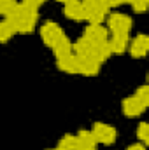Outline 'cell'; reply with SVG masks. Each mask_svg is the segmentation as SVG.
<instances>
[{"instance_id":"52a82bcc","label":"cell","mask_w":149,"mask_h":150,"mask_svg":"<svg viewBox=\"0 0 149 150\" xmlns=\"http://www.w3.org/2000/svg\"><path fill=\"white\" fill-rule=\"evenodd\" d=\"M84 38H88L93 45L95 44H102V42H105L107 37H109V32H107V28H104L102 25H88L86 26V30H84Z\"/></svg>"},{"instance_id":"ac0fdd59","label":"cell","mask_w":149,"mask_h":150,"mask_svg":"<svg viewBox=\"0 0 149 150\" xmlns=\"http://www.w3.org/2000/svg\"><path fill=\"white\" fill-rule=\"evenodd\" d=\"M137 138H139L144 145L149 142V126L146 122H140V124H139V127H137Z\"/></svg>"},{"instance_id":"e0dca14e","label":"cell","mask_w":149,"mask_h":150,"mask_svg":"<svg viewBox=\"0 0 149 150\" xmlns=\"http://www.w3.org/2000/svg\"><path fill=\"white\" fill-rule=\"evenodd\" d=\"M12 35H14L12 26H11L7 21H0V44L9 42V40L12 38Z\"/></svg>"},{"instance_id":"cb8c5ba5","label":"cell","mask_w":149,"mask_h":150,"mask_svg":"<svg viewBox=\"0 0 149 150\" xmlns=\"http://www.w3.org/2000/svg\"><path fill=\"white\" fill-rule=\"evenodd\" d=\"M84 5H93V4H100L102 0H81Z\"/></svg>"},{"instance_id":"4316f807","label":"cell","mask_w":149,"mask_h":150,"mask_svg":"<svg viewBox=\"0 0 149 150\" xmlns=\"http://www.w3.org/2000/svg\"><path fill=\"white\" fill-rule=\"evenodd\" d=\"M56 150H58V149H56Z\"/></svg>"},{"instance_id":"6da1fadb","label":"cell","mask_w":149,"mask_h":150,"mask_svg":"<svg viewBox=\"0 0 149 150\" xmlns=\"http://www.w3.org/2000/svg\"><path fill=\"white\" fill-rule=\"evenodd\" d=\"M91 134L95 136L97 143L102 145H112L116 142V129L105 122H95L91 127Z\"/></svg>"},{"instance_id":"5bb4252c","label":"cell","mask_w":149,"mask_h":150,"mask_svg":"<svg viewBox=\"0 0 149 150\" xmlns=\"http://www.w3.org/2000/svg\"><path fill=\"white\" fill-rule=\"evenodd\" d=\"M90 56L95 59V61H98L100 65L104 63V61H107L109 58H111V49H109V44H107V40L105 42H102V44H95L93 47H91V52H90Z\"/></svg>"},{"instance_id":"277c9868","label":"cell","mask_w":149,"mask_h":150,"mask_svg":"<svg viewBox=\"0 0 149 150\" xmlns=\"http://www.w3.org/2000/svg\"><path fill=\"white\" fill-rule=\"evenodd\" d=\"M121 108H123V113L126 115V117H130V119H133V117H139L140 113L146 110V105L133 94V96H128V98H125L123 100V103H121Z\"/></svg>"},{"instance_id":"603a6c76","label":"cell","mask_w":149,"mask_h":150,"mask_svg":"<svg viewBox=\"0 0 149 150\" xmlns=\"http://www.w3.org/2000/svg\"><path fill=\"white\" fill-rule=\"evenodd\" d=\"M126 150H146V147H144V145H140V143H135V145L128 147Z\"/></svg>"},{"instance_id":"ba28073f","label":"cell","mask_w":149,"mask_h":150,"mask_svg":"<svg viewBox=\"0 0 149 150\" xmlns=\"http://www.w3.org/2000/svg\"><path fill=\"white\" fill-rule=\"evenodd\" d=\"M56 65H58L60 72L74 75V74H77V70H79V58L75 56L74 52H70V54H65V56L56 58Z\"/></svg>"},{"instance_id":"ffe728a7","label":"cell","mask_w":149,"mask_h":150,"mask_svg":"<svg viewBox=\"0 0 149 150\" xmlns=\"http://www.w3.org/2000/svg\"><path fill=\"white\" fill-rule=\"evenodd\" d=\"M128 4L132 5V9H133L135 12H144V11L148 9L149 0H130Z\"/></svg>"},{"instance_id":"8fae6325","label":"cell","mask_w":149,"mask_h":150,"mask_svg":"<svg viewBox=\"0 0 149 150\" xmlns=\"http://www.w3.org/2000/svg\"><path fill=\"white\" fill-rule=\"evenodd\" d=\"M111 54H123L128 49V33H112L107 40Z\"/></svg>"},{"instance_id":"30bf717a","label":"cell","mask_w":149,"mask_h":150,"mask_svg":"<svg viewBox=\"0 0 149 150\" xmlns=\"http://www.w3.org/2000/svg\"><path fill=\"white\" fill-rule=\"evenodd\" d=\"M98 72H100V63L95 61L91 56L79 58V70H77V74L84 75V77H95Z\"/></svg>"},{"instance_id":"9a60e30c","label":"cell","mask_w":149,"mask_h":150,"mask_svg":"<svg viewBox=\"0 0 149 150\" xmlns=\"http://www.w3.org/2000/svg\"><path fill=\"white\" fill-rule=\"evenodd\" d=\"M91 47H93V44L88 38L81 37L75 44H72V52H74L75 56H79V58H84V56H90Z\"/></svg>"},{"instance_id":"4fadbf2b","label":"cell","mask_w":149,"mask_h":150,"mask_svg":"<svg viewBox=\"0 0 149 150\" xmlns=\"http://www.w3.org/2000/svg\"><path fill=\"white\" fill-rule=\"evenodd\" d=\"M75 140H77V150H93L95 145H97L95 136H93L91 131H88V129H81V131L77 133Z\"/></svg>"},{"instance_id":"7c38bea8","label":"cell","mask_w":149,"mask_h":150,"mask_svg":"<svg viewBox=\"0 0 149 150\" xmlns=\"http://www.w3.org/2000/svg\"><path fill=\"white\" fill-rule=\"evenodd\" d=\"M51 51H53V54L56 56V58H60V56H65V54H70L72 52V42H70V38L67 37V35H62V37H58L51 45Z\"/></svg>"},{"instance_id":"d6986e66","label":"cell","mask_w":149,"mask_h":150,"mask_svg":"<svg viewBox=\"0 0 149 150\" xmlns=\"http://www.w3.org/2000/svg\"><path fill=\"white\" fill-rule=\"evenodd\" d=\"M135 96L148 107L149 105V86H140L139 89H137V93H135Z\"/></svg>"},{"instance_id":"484cf974","label":"cell","mask_w":149,"mask_h":150,"mask_svg":"<svg viewBox=\"0 0 149 150\" xmlns=\"http://www.w3.org/2000/svg\"><path fill=\"white\" fill-rule=\"evenodd\" d=\"M93 150H97V149H93Z\"/></svg>"},{"instance_id":"2e32d148","label":"cell","mask_w":149,"mask_h":150,"mask_svg":"<svg viewBox=\"0 0 149 150\" xmlns=\"http://www.w3.org/2000/svg\"><path fill=\"white\" fill-rule=\"evenodd\" d=\"M58 150H77V140L74 134H65L58 142Z\"/></svg>"},{"instance_id":"5b68a950","label":"cell","mask_w":149,"mask_h":150,"mask_svg":"<svg viewBox=\"0 0 149 150\" xmlns=\"http://www.w3.org/2000/svg\"><path fill=\"white\" fill-rule=\"evenodd\" d=\"M63 16L70 21H84V4L81 0L63 4Z\"/></svg>"},{"instance_id":"d4e9b609","label":"cell","mask_w":149,"mask_h":150,"mask_svg":"<svg viewBox=\"0 0 149 150\" xmlns=\"http://www.w3.org/2000/svg\"><path fill=\"white\" fill-rule=\"evenodd\" d=\"M58 2H62V4H67V2H72V0H58Z\"/></svg>"},{"instance_id":"9c48e42d","label":"cell","mask_w":149,"mask_h":150,"mask_svg":"<svg viewBox=\"0 0 149 150\" xmlns=\"http://www.w3.org/2000/svg\"><path fill=\"white\" fill-rule=\"evenodd\" d=\"M39 33H40V38H42V42H44L46 45H51L56 38L63 35V32H62L60 25H56V23H53V21H49V23L42 25Z\"/></svg>"},{"instance_id":"7a4b0ae2","label":"cell","mask_w":149,"mask_h":150,"mask_svg":"<svg viewBox=\"0 0 149 150\" xmlns=\"http://www.w3.org/2000/svg\"><path fill=\"white\" fill-rule=\"evenodd\" d=\"M107 11H109V7L104 2L93 4V5H84V21H88L90 25H102L107 18Z\"/></svg>"},{"instance_id":"44dd1931","label":"cell","mask_w":149,"mask_h":150,"mask_svg":"<svg viewBox=\"0 0 149 150\" xmlns=\"http://www.w3.org/2000/svg\"><path fill=\"white\" fill-rule=\"evenodd\" d=\"M14 4H16V0H0V14H5Z\"/></svg>"},{"instance_id":"7402d4cb","label":"cell","mask_w":149,"mask_h":150,"mask_svg":"<svg viewBox=\"0 0 149 150\" xmlns=\"http://www.w3.org/2000/svg\"><path fill=\"white\" fill-rule=\"evenodd\" d=\"M107 7H117V5H121V4H125V0H102Z\"/></svg>"},{"instance_id":"8992f818","label":"cell","mask_w":149,"mask_h":150,"mask_svg":"<svg viewBox=\"0 0 149 150\" xmlns=\"http://www.w3.org/2000/svg\"><path fill=\"white\" fill-rule=\"evenodd\" d=\"M128 49H130V54H132L133 58H137V59L144 58V56L148 54V51H149V38H148V35H144V33L137 35V37L130 42Z\"/></svg>"},{"instance_id":"3957f363","label":"cell","mask_w":149,"mask_h":150,"mask_svg":"<svg viewBox=\"0 0 149 150\" xmlns=\"http://www.w3.org/2000/svg\"><path fill=\"white\" fill-rule=\"evenodd\" d=\"M107 28L111 33H130L132 30V19L126 14H111L107 18Z\"/></svg>"}]
</instances>
